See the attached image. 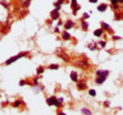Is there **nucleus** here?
I'll return each instance as SVG.
<instances>
[{
    "label": "nucleus",
    "mask_w": 123,
    "mask_h": 115,
    "mask_svg": "<svg viewBox=\"0 0 123 115\" xmlns=\"http://www.w3.org/2000/svg\"><path fill=\"white\" fill-rule=\"evenodd\" d=\"M55 53H56V55L58 56V57H60L61 58H62L63 60H65V61H69L70 59H69V57H68V55L64 52V51H62L61 48H58V49H56V51H55Z\"/></svg>",
    "instance_id": "obj_1"
},
{
    "label": "nucleus",
    "mask_w": 123,
    "mask_h": 115,
    "mask_svg": "<svg viewBox=\"0 0 123 115\" xmlns=\"http://www.w3.org/2000/svg\"><path fill=\"white\" fill-rule=\"evenodd\" d=\"M76 65L80 68H88V66H89L88 62L85 59H80V60L76 61Z\"/></svg>",
    "instance_id": "obj_2"
},
{
    "label": "nucleus",
    "mask_w": 123,
    "mask_h": 115,
    "mask_svg": "<svg viewBox=\"0 0 123 115\" xmlns=\"http://www.w3.org/2000/svg\"><path fill=\"white\" fill-rule=\"evenodd\" d=\"M24 56H26V54H20V55H18V56H15V57H12L10 59H8L7 61H6V64H11V63H12V62H14L15 60H17V59H19L20 58L24 57Z\"/></svg>",
    "instance_id": "obj_3"
},
{
    "label": "nucleus",
    "mask_w": 123,
    "mask_h": 115,
    "mask_svg": "<svg viewBox=\"0 0 123 115\" xmlns=\"http://www.w3.org/2000/svg\"><path fill=\"white\" fill-rule=\"evenodd\" d=\"M59 16H60V13H59V8H58L57 10H54V11L51 12V18H52V20H56V19H58Z\"/></svg>",
    "instance_id": "obj_4"
},
{
    "label": "nucleus",
    "mask_w": 123,
    "mask_h": 115,
    "mask_svg": "<svg viewBox=\"0 0 123 115\" xmlns=\"http://www.w3.org/2000/svg\"><path fill=\"white\" fill-rule=\"evenodd\" d=\"M46 103H47V105H48V106L56 105V103H57V99H56L55 97H50V98H48V99L46 100Z\"/></svg>",
    "instance_id": "obj_5"
},
{
    "label": "nucleus",
    "mask_w": 123,
    "mask_h": 115,
    "mask_svg": "<svg viewBox=\"0 0 123 115\" xmlns=\"http://www.w3.org/2000/svg\"><path fill=\"white\" fill-rule=\"evenodd\" d=\"M11 3H12V0H0V4L1 5H3L4 7H9L10 5H11Z\"/></svg>",
    "instance_id": "obj_6"
},
{
    "label": "nucleus",
    "mask_w": 123,
    "mask_h": 115,
    "mask_svg": "<svg viewBox=\"0 0 123 115\" xmlns=\"http://www.w3.org/2000/svg\"><path fill=\"white\" fill-rule=\"evenodd\" d=\"M20 3H21V5H22L24 8H27V7L30 6L31 0H20Z\"/></svg>",
    "instance_id": "obj_7"
},
{
    "label": "nucleus",
    "mask_w": 123,
    "mask_h": 115,
    "mask_svg": "<svg viewBox=\"0 0 123 115\" xmlns=\"http://www.w3.org/2000/svg\"><path fill=\"white\" fill-rule=\"evenodd\" d=\"M97 75H98V76L107 77V75H109V72H108V71H98V72H97Z\"/></svg>",
    "instance_id": "obj_8"
},
{
    "label": "nucleus",
    "mask_w": 123,
    "mask_h": 115,
    "mask_svg": "<svg viewBox=\"0 0 123 115\" xmlns=\"http://www.w3.org/2000/svg\"><path fill=\"white\" fill-rule=\"evenodd\" d=\"M106 9H107V6H106L105 4H101V5H99V6L98 7V12H105Z\"/></svg>",
    "instance_id": "obj_9"
},
{
    "label": "nucleus",
    "mask_w": 123,
    "mask_h": 115,
    "mask_svg": "<svg viewBox=\"0 0 123 115\" xmlns=\"http://www.w3.org/2000/svg\"><path fill=\"white\" fill-rule=\"evenodd\" d=\"M78 88H79L80 90H85V89H86V84H85V82H83V81L79 82V83H78Z\"/></svg>",
    "instance_id": "obj_10"
},
{
    "label": "nucleus",
    "mask_w": 123,
    "mask_h": 115,
    "mask_svg": "<svg viewBox=\"0 0 123 115\" xmlns=\"http://www.w3.org/2000/svg\"><path fill=\"white\" fill-rule=\"evenodd\" d=\"M72 8H73L74 12H77L78 10L80 9V7H78L77 0H72Z\"/></svg>",
    "instance_id": "obj_11"
},
{
    "label": "nucleus",
    "mask_w": 123,
    "mask_h": 115,
    "mask_svg": "<svg viewBox=\"0 0 123 115\" xmlns=\"http://www.w3.org/2000/svg\"><path fill=\"white\" fill-rule=\"evenodd\" d=\"M70 77H71V79H72L73 81H78V75H77V73L72 72L71 74H70Z\"/></svg>",
    "instance_id": "obj_12"
},
{
    "label": "nucleus",
    "mask_w": 123,
    "mask_h": 115,
    "mask_svg": "<svg viewBox=\"0 0 123 115\" xmlns=\"http://www.w3.org/2000/svg\"><path fill=\"white\" fill-rule=\"evenodd\" d=\"M105 79H106V77H104V76H99L98 78H97V83L98 84H102L104 81H105Z\"/></svg>",
    "instance_id": "obj_13"
},
{
    "label": "nucleus",
    "mask_w": 123,
    "mask_h": 115,
    "mask_svg": "<svg viewBox=\"0 0 123 115\" xmlns=\"http://www.w3.org/2000/svg\"><path fill=\"white\" fill-rule=\"evenodd\" d=\"M73 26H74L73 22H71V21H67V22H66V24H65V29H72V28H73Z\"/></svg>",
    "instance_id": "obj_14"
},
{
    "label": "nucleus",
    "mask_w": 123,
    "mask_h": 115,
    "mask_svg": "<svg viewBox=\"0 0 123 115\" xmlns=\"http://www.w3.org/2000/svg\"><path fill=\"white\" fill-rule=\"evenodd\" d=\"M101 27H102V29H104L105 30H108V31L112 30L111 27H110L108 24H106V23H101Z\"/></svg>",
    "instance_id": "obj_15"
},
{
    "label": "nucleus",
    "mask_w": 123,
    "mask_h": 115,
    "mask_svg": "<svg viewBox=\"0 0 123 115\" xmlns=\"http://www.w3.org/2000/svg\"><path fill=\"white\" fill-rule=\"evenodd\" d=\"M94 35L97 36V37H100L102 35V30L101 29H97L94 31Z\"/></svg>",
    "instance_id": "obj_16"
},
{
    "label": "nucleus",
    "mask_w": 123,
    "mask_h": 115,
    "mask_svg": "<svg viewBox=\"0 0 123 115\" xmlns=\"http://www.w3.org/2000/svg\"><path fill=\"white\" fill-rule=\"evenodd\" d=\"M62 38H63V40H69V39H70L69 33H67L66 31H64V32L62 33Z\"/></svg>",
    "instance_id": "obj_17"
},
{
    "label": "nucleus",
    "mask_w": 123,
    "mask_h": 115,
    "mask_svg": "<svg viewBox=\"0 0 123 115\" xmlns=\"http://www.w3.org/2000/svg\"><path fill=\"white\" fill-rule=\"evenodd\" d=\"M88 47H89L90 50H92L93 51V50H95V48L97 47V44H96L95 43H90L89 44H88Z\"/></svg>",
    "instance_id": "obj_18"
},
{
    "label": "nucleus",
    "mask_w": 123,
    "mask_h": 115,
    "mask_svg": "<svg viewBox=\"0 0 123 115\" xmlns=\"http://www.w3.org/2000/svg\"><path fill=\"white\" fill-rule=\"evenodd\" d=\"M81 112H82L83 114H88V115L92 114L90 110H88V109H81Z\"/></svg>",
    "instance_id": "obj_19"
},
{
    "label": "nucleus",
    "mask_w": 123,
    "mask_h": 115,
    "mask_svg": "<svg viewBox=\"0 0 123 115\" xmlns=\"http://www.w3.org/2000/svg\"><path fill=\"white\" fill-rule=\"evenodd\" d=\"M62 98H60L59 100L57 99V103H56L55 106H56V107H62Z\"/></svg>",
    "instance_id": "obj_20"
},
{
    "label": "nucleus",
    "mask_w": 123,
    "mask_h": 115,
    "mask_svg": "<svg viewBox=\"0 0 123 115\" xmlns=\"http://www.w3.org/2000/svg\"><path fill=\"white\" fill-rule=\"evenodd\" d=\"M58 68H59V66L57 64H51L49 66V69H51V70H55V69H58Z\"/></svg>",
    "instance_id": "obj_21"
},
{
    "label": "nucleus",
    "mask_w": 123,
    "mask_h": 115,
    "mask_svg": "<svg viewBox=\"0 0 123 115\" xmlns=\"http://www.w3.org/2000/svg\"><path fill=\"white\" fill-rule=\"evenodd\" d=\"M62 2H63V0H58V2H57V3H55V6H56L57 8H59V9H60V6L62 4Z\"/></svg>",
    "instance_id": "obj_22"
},
{
    "label": "nucleus",
    "mask_w": 123,
    "mask_h": 115,
    "mask_svg": "<svg viewBox=\"0 0 123 115\" xmlns=\"http://www.w3.org/2000/svg\"><path fill=\"white\" fill-rule=\"evenodd\" d=\"M81 24H82V28H83V29H87V28H88V24H87L85 21H82Z\"/></svg>",
    "instance_id": "obj_23"
},
{
    "label": "nucleus",
    "mask_w": 123,
    "mask_h": 115,
    "mask_svg": "<svg viewBox=\"0 0 123 115\" xmlns=\"http://www.w3.org/2000/svg\"><path fill=\"white\" fill-rule=\"evenodd\" d=\"M105 44H106V43H105V42H103V41H102V42H99V43H98L99 48H103V47L105 46Z\"/></svg>",
    "instance_id": "obj_24"
},
{
    "label": "nucleus",
    "mask_w": 123,
    "mask_h": 115,
    "mask_svg": "<svg viewBox=\"0 0 123 115\" xmlns=\"http://www.w3.org/2000/svg\"><path fill=\"white\" fill-rule=\"evenodd\" d=\"M89 94H90L91 96H95V95H96V91H95V90H90V91H89Z\"/></svg>",
    "instance_id": "obj_25"
},
{
    "label": "nucleus",
    "mask_w": 123,
    "mask_h": 115,
    "mask_svg": "<svg viewBox=\"0 0 123 115\" xmlns=\"http://www.w3.org/2000/svg\"><path fill=\"white\" fill-rule=\"evenodd\" d=\"M44 72V68H42V67H40V68H38V70H37V74H42V73Z\"/></svg>",
    "instance_id": "obj_26"
},
{
    "label": "nucleus",
    "mask_w": 123,
    "mask_h": 115,
    "mask_svg": "<svg viewBox=\"0 0 123 115\" xmlns=\"http://www.w3.org/2000/svg\"><path fill=\"white\" fill-rule=\"evenodd\" d=\"M116 19H117V20H120V19H121V14L117 13V15H116Z\"/></svg>",
    "instance_id": "obj_27"
},
{
    "label": "nucleus",
    "mask_w": 123,
    "mask_h": 115,
    "mask_svg": "<svg viewBox=\"0 0 123 115\" xmlns=\"http://www.w3.org/2000/svg\"><path fill=\"white\" fill-rule=\"evenodd\" d=\"M20 104H21L20 101H16L15 103L13 104V107H18V106H20Z\"/></svg>",
    "instance_id": "obj_28"
},
{
    "label": "nucleus",
    "mask_w": 123,
    "mask_h": 115,
    "mask_svg": "<svg viewBox=\"0 0 123 115\" xmlns=\"http://www.w3.org/2000/svg\"><path fill=\"white\" fill-rule=\"evenodd\" d=\"M111 3H112L113 5H116V4L118 3V0H111Z\"/></svg>",
    "instance_id": "obj_29"
},
{
    "label": "nucleus",
    "mask_w": 123,
    "mask_h": 115,
    "mask_svg": "<svg viewBox=\"0 0 123 115\" xmlns=\"http://www.w3.org/2000/svg\"><path fill=\"white\" fill-rule=\"evenodd\" d=\"M113 8H114V9H115V10H117V9H118V8H119V7H118V6H117V4H116V5H113Z\"/></svg>",
    "instance_id": "obj_30"
},
{
    "label": "nucleus",
    "mask_w": 123,
    "mask_h": 115,
    "mask_svg": "<svg viewBox=\"0 0 123 115\" xmlns=\"http://www.w3.org/2000/svg\"><path fill=\"white\" fill-rule=\"evenodd\" d=\"M91 3H97L98 2V0H89Z\"/></svg>",
    "instance_id": "obj_31"
},
{
    "label": "nucleus",
    "mask_w": 123,
    "mask_h": 115,
    "mask_svg": "<svg viewBox=\"0 0 123 115\" xmlns=\"http://www.w3.org/2000/svg\"><path fill=\"white\" fill-rule=\"evenodd\" d=\"M24 84H25V82H24V81H23V80H22V81H21V82H20V85H21V86H23V85H24Z\"/></svg>",
    "instance_id": "obj_32"
},
{
    "label": "nucleus",
    "mask_w": 123,
    "mask_h": 115,
    "mask_svg": "<svg viewBox=\"0 0 123 115\" xmlns=\"http://www.w3.org/2000/svg\"><path fill=\"white\" fill-rule=\"evenodd\" d=\"M120 38L119 37H114V40H119Z\"/></svg>",
    "instance_id": "obj_33"
},
{
    "label": "nucleus",
    "mask_w": 123,
    "mask_h": 115,
    "mask_svg": "<svg viewBox=\"0 0 123 115\" xmlns=\"http://www.w3.org/2000/svg\"><path fill=\"white\" fill-rule=\"evenodd\" d=\"M88 17H89V15L88 14H86V13L84 14V18H88Z\"/></svg>",
    "instance_id": "obj_34"
},
{
    "label": "nucleus",
    "mask_w": 123,
    "mask_h": 115,
    "mask_svg": "<svg viewBox=\"0 0 123 115\" xmlns=\"http://www.w3.org/2000/svg\"><path fill=\"white\" fill-rule=\"evenodd\" d=\"M105 106H106V107H109V103H108V102H105Z\"/></svg>",
    "instance_id": "obj_35"
},
{
    "label": "nucleus",
    "mask_w": 123,
    "mask_h": 115,
    "mask_svg": "<svg viewBox=\"0 0 123 115\" xmlns=\"http://www.w3.org/2000/svg\"><path fill=\"white\" fill-rule=\"evenodd\" d=\"M118 2L119 3H123V0H118Z\"/></svg>",
    "instance_id": "obj_36"
}]
</instances>
